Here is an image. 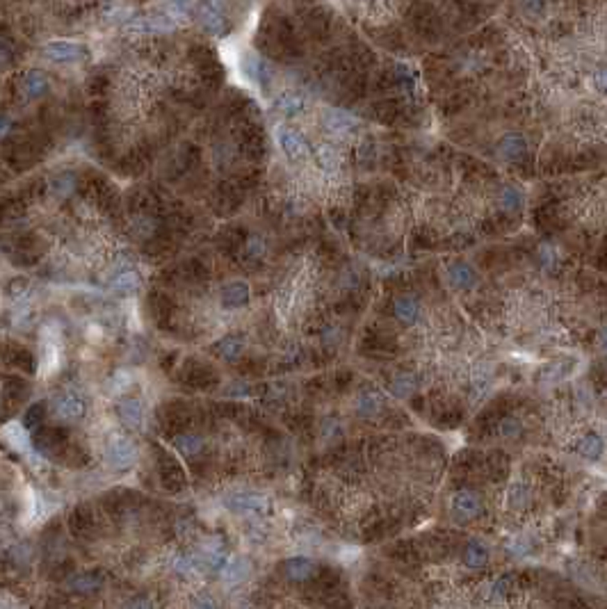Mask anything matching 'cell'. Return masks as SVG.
<instances>
[{
	"mask_svg": "<svg viewBox=\"0 0 607 609\" xmlns=\"http://www.w3.org/2000/svg\"><path fill=\"white\" fill-rule=\"evenodd\" d=\"M53 416L57 420H62V422H78V420H83L85 413H87V402L85 397L80 395L78 390H62L57 397L53 400Z\"/></svg>",
	"mask_w": 607,
	"mask_h": 609,
	"instance_id": "6da1fadb",
	"label": "cell"
},
{
	"mask_svg": "<svg viewBox=\"0 0 607 609\" xmlns=\"http://www.w3.org/2000/svg\"><path fill=\"white\" fill-rule=\"evenodd\" d=\"M126 32L130 35H162V32H174L176 21L169 14H153V16H135L130 19L126 26Z\"/></svg>",
	"mask_w": 607,
	"mask_h": 609,
	"instance_id": "7a4b0ae2",
	"label": "cell"
},
{
	"mask_svg": "<svg viewBox=\"0 0 607 609\" xmlns=\"http://www.w3.org/2000/svg\"><path fill=\"white\" fill-rule=\"evenodd\" d=\"M276 142L290 162H301V160L308 158V144H306V139L301 137L299 130H294L290 126H278L276 128Z\"/></svg>",
	"mask_w": 607,
	"mask_h": 609,
	"instance_id": "3957f363",
	"label": "cell"
},
{
	"mask_svg": "<svg viewBox=\"0 0 607 609\" xmlns=\"http://www.w3.org/2000/svg\"><path fill=\"white\" fill-rule=\"evenodd\" d=\"M450 512L459 521H473V518H478L484 512V502L475 491L462 489L450 500Z\"/></svg>",
	"mask_w": 607,
	"mask_h": 609,
	"instance_id": "277c9868",
	"label": "cell"
},
{
	"mask_svg": "<svg viewBox=\"0 0 607 609\" xmlns=\"http://www.w3.org/2000/svg\"><path fill=\"white\" fill-rule=\"evenodd\" d=\"M137 459V450L130 443L126 436H112L108 443V464L114 470H126L135 464Z\"/></svg>",
	"mask_w": 607,
	"mask_h": 609,
	"instance_id": "5b68a950",
	"label": "cell"
},
{
	"mask_svg": "<svg viewBox=\"0 0 607 609\" xmlns=\"http://www.w3.org/2000/svg\"><path fill=\"white\" fill-rule=\"evenodd\" d=\"M196 14H199L201 26L206 28L210 35H224L226 16H224V10H221V5L217 3V0H201Z\"/></svg>",
	"mask_w": 607,
	"mask_h": 609,
	"instance_id": "8992f818",
	"label": "cell"
},
{
	"mask_svg": "<svg viewBox=\"0 0 607 609\" xmlns=\"http://www.w3.org/2000/svg\"><path fill=\"white\" fill-rule=\"evenodd\" d=\"M44 53L46 57H51L55 62H76V60H83L87 55V48L76 44V41H64V39H57V41H48L44 46Z\"/></svg>",
	"mask_w": 607,
	"mask_h": 609,
	"instance_id": "52a82bcc",
	"label": "cell"
},
{
	"mask_svg": "<svg viewBox=\"0 0 607 609\" xmlns=\"http://www.w3.org/2000/svg\"><path fill=\"white\" fill-rule=\"evenodd\" d=\"M324 126L333 135H349L358 128V119L345 110H326L324 112Z\"/></svg>",
	"mask_w": 607,
	"mask_h": 609,
	"instance_id": "ba28073f",
	"label": "cell"
},
{
	"mask_svg": "<svg viewBox=\"0 0 607 609\" xmlns=\"http://www.w3.org/2000/svg\"><path fill=\"white\" fill-rule=\"evenodd\" d=\"M117 416L126 427H130V429H137V427L144 422V404H142V400H137V397L121 400L119 406H117Z\"/></svg>",
	"mask_w": 607,
	"mask_h": 609,
	"instance_id": "9c48e42d",
	"label": "cell"
},
{
	"mask_svg": "<svg viewBox=\"0 0 607 609\" xmlns=\"http://www.w3.org/2000/svg\"><path fill=\"white\" fill-rule=\"evenodd\" d=\"M231 507L233 512L242 516H258L267 512V500L262 496H256V493H240V496L233 498Z\"/></svg>",
	"mask_w": 607,
	"mask_h": 609,
	"instance_id": "30bf717a",
	"label": "cell"
},
{
	"mask_svg": "<svg viewBox=\"0 0 607 609\" xmlns=\"http://www.w3.org/2000/svg\"><path fill=\"white\" fill-rule=\"evenodd\" d=\"M315 573V562L308 557H292L283 564V575L290 582H306Z\"/></svg>",
	"mask_w": 607,
	"mask_h": 609,
	"instance_id": "8fae6325",
	"label": "cell"
},
{
	"mask_svg": "<svg viewBox=\"0 0 607 609\" xmlns=\"http://www.w3.org/2000/svg\"><path fill=\"white\" fill-rule=\"evenodd\" d=\"M384 406H386V400L379 390H363L356 397V411L361 418H375L379 416Z\"/></svg>",
	"mask_w": 607,
	"mask_h": 609,
	"instance_id": "7c38bea8",
	"label": "cell"
},
{
	"mask_svg": "<svg viewBox=\"0 0 607 609\" xmlns=\"http://www.w3.org/2000/svg\"><path fill=\"white\" fill-rule=\"evenodd\" d=\"M249 297H251V290H249V285L244 281H233V283H228L224 290H221V303H224L226 308L247 306Z\"/></svg>",
	"mask_w": 607,
	"mask_h": 609,
	"instance_id": "4fadbf2b",
	"label": "cell"
},
{
	"mask_svg": "<svg viewBox=\"0 0 607 609\" xmlns=\"http://www.w3.org/2000/svg\"><path fill=\"white\" fill-rule=\"evenodd\" d=\"M525 151H528V142H525V137L519 133L505 135L498 144V155L503 160H519Z\"/></svg>",
	"mask_w": 607,
	"mask_h": 609,
	"instance_id": "5bb4252c",
	"label": "cell"
},
{
	"mask_svg": "<svg viewBox=\"0 0 607 609\" xmlns=\"http://www.w3.org/2000/svg\"><path fill=\"white\" fill-rule=\"evenodd\" d=\"M103 587V578L96 573H76L67 580V589L73 594H94Z\"/></svg>",
	"mask_w": 607,
	"mask_h": 609,
	"instance_id": "9a60e30c",
	"label": "cell"
},
{
	"mask_svg": "<svg viewBox=\"0 0 607 609\" xmlns=\"http://www.w3.org/2000/svg\"><path fill=\"white\" fill-rule=\"evenodd\" d=\"M448 278L457 290H468V287H473L475 281H478L475 269L468 265V262H452L448 269Z\"/></svg>",
	"mask_w": 607,
	"mask_h": 609,
	"instance_id": "2e32d148",
	"label": "cell"
},
{
	"mask_svg": "<svg viewBox=\"0 0 607 609\" xmlns=\"http://www.w3.org/2000/svg\"><path fill=\"white\" fill-rule=\"evenodd\" d=\"M110 287H112V290L121 292V294L135 292L137 287H139V274H137L133 267H128V265L119 267L117 274L110 278Z\"/></svg>",
	"mask_w": 607,
	"mask_h": 609,
	"instance_id": "e0dca14e",
	"label": "cell"
},
{
	"mask_svg": "<svg viewBox=\"0 0 607 609\" xmlns=\"http://www.w3.org/2000/svg\"><path fill=\"white\" fill-rule=\"evenodd\" d=\"M464 564L468 569H484L489 564V548L478 539L468 541V546L464 548Z\"/></svg>",
	"mask_w": 607,
	"mask_h": 609,
	"instance_id": "ac0fdd59",
	"label": "cell"
},
{
	"mask_svg": "<svg viewBox=\"0 0 607 609\" xmlns=\"http://www.w3.org/2000/svg\"><path fill=\"white\" fill-rule=\"evenodd\" d=\"M578 452L582 459L587 461H598L605 452V441L598 434H585L578 441Z\"/></svg>",
	"mask_w": 607,
	"mask_h": 609,
	"instance_id": "d6986e66",
	"label": "cell"
},
{
	"mask_svg": "<svg viewBox=\"0 0 607 609\" xmlns=\"http://www.w3.org/2000/svg\"><path fill=\"white\" fill-rule=\"evenodd\" d=\"M393 313L402 324H413L418 315H420V306L413 297H397L393 303Z\"/></svg>",
	"mask_w": 607,
	"mask_h": 609,
	"instance_id": "ffe728a7",
	"label": "cell"
},
{
	"mask_svg": "<svg viewBox=\"0 0 607 609\" xmlns=\"http://www.w3.org/2000/svg\"><path fill=\"white\" fill-rule=\"evenodd\" d=\"M174 448L183 457H196L203 450V438L199 434H178L174 438Z\"/></svg>",
	"mask_w": 607,
	"mask_h": 609,
	"instance_id": "44dd1931",
	"label": "cell"
},
{
	"mask_svg": "<svg viewBox=\"0 0 607 609\" xmlns=\"http://www.w3.org/2000/svg\"><path fill=\"white\" fill-rule=\"evenodd\" d=\"M391 390L397 395V397H409L418 390V377L411 372H397L391 379Z\"/></svg>",
	"mask_w": 607,
	"mask_h": 609,
	"instance_id": "7402d4cb",
	"label": "cell"
},
{
	"mask_svg": "<svg viewBox=\"0 0 607 609\" xmlns=\"http://www.w3.org/2000/svg\"><path fill=\"white\" fill-rule=\"evenodd\" d=\"M23 89L30 98L44 96L48 92V78L42 71H28L26 78H23Z\"/></svg>",
	"mask_w": 607,
	"mask_h": 609,
	"instance_id": "603a6c76",
	"label": "cell"
},
{
	"mask_svg": "<svg viewBox=\"0 0 607 609\" xmlns=\"http://www.w3.org/2000/svg\"><path fill=\"white\" fill-rule=\"evenodd\" d=\"M276 108L283 114H299V112H304V108H306V98L297 92H285V94L278 96Z\"/></svg>",
	"mask_w": 607,
	"mask_h": 609,
	"instance_id": "cb8c5ba5",
	"label": "cell"
},
{
	"mask_svg": "<svg viewBox=\"0 0 607 609\" xmlns=\"http://www.w3.org/2000/svg\"><path fill=\"white\" fill-rule=\"evenodd\" d=\"M242 349H244V342L237 338V335H224V338L217 342L219 356L226 361H235L242 354Z\"/></svg>",
	"mask_w": 607,
	"mask_h": 609,
	"instance_id": "d4e9b609",
	"label": "cell"
},
{
	"mask_svg": "<svg viewBox=\"0 0 607 609\" xmlns=\"http://www.w3.org/2000/svg\"><path fill=\"white\" fill-rule=\"evenodd\" d=\"M315 155H317V162H320V167H322V169H326V171H336V169H338V164H340V153L336 151L333 146H329V144L317 146V149H315Z\"/></svg>",
	"mask_w": 607,
	"mask_h": 609,
	"instance_id": "484cf974",
	"label": "cell"
},
{
	"mask_svg": "<svg viewBox=\"0 0 607 609\" xmlns=\"http://www.w3.org/2000/svg\"><path fill=\"white\" fill-rule=\"evenodd\" d=\"M247 571H249V564L244 562V559H235V557H231L226 562V566L224 569H221V575H224V580L226 582H240L244 575H247Z\"/></svg>",
	"mask_w": 607,
	"mask_h": 609,
	"instance_id": "4316f807",
	"label": "cell"
},
{
	"mask_svg": "<svg viewBox=\"0 0 607 609\" xmlns=\"http://www.w3.org/2000/svg\"><path fill=\"white\" fill-rule=\"evenodd\" d=\"M512 587H514V575H503V578L491 582V587L487 589L489 591L487 598L489 600H503L512 591Z\"/></svg>",
	"mask_w": 607,
	"mask_h": 609,
	"instance_id": "83f0119b",
	"label": "cell"
},
{
	"mask_svg": "<svg viewBox=\"0 0 607 609\" xmlns=\"http://www.w3.org/2000/svg\"><path fill=\"white\" fill-rule=\"evenodd\" d=\"M171 571H174L176 575H183V578H187V575H192L196 571V559L190 557V555H174V559H171Z\"/></svg>",
	"mask_w": 607,
	"mask_h": 609,
	"instance_id": "f1b7e54d",
	"label": "cell"
},
{
	"mask_svg": "<svg viewBox=\"0 0 607 609\" xmlns=\"http://www.w3.org/2000/svg\"><path fill=\"white\" fill-rule=\"evenodd\" d=\"M73 185H76V180H73L71 174H60V176H55L51 192H53L55 199H64V196H69L73 192Z\"/></svg>",
	"mask_w": 607,
	"mask_h": 609,
	"instance_id": "f546056e",
	"label": "cell"
},
{
	"mask_svg": "<svg viewBox=\"0 0 607 609\" xmlns=\"http://www.w3.org/2000/svg\"><path fill=\"white\" fill-rule=\"evenodd\" d=\"M167 10H169V16L174 21H180V19H187V16H190V10H192V0H169V5H167Z\"/></svg>",
	"mask_w": 607,
	"mask_h": 609,
	"instance_id": "4dcf8cb0",
	"label": "cell"
},
{
	"mask_svg": "<svg viewBox=\"0 0 607 609\" xmlns=\"http://www.w3.org/2000/svg\"><path fill=\"white\" fill-rule=\"evenodd\" d=\"M512 507H525L530 502V489L525 484H514L510 489V496H507Z\"/></svg>",
	"mask_w": 607,
	"mask_h": 609,
	"instance_id": "1f68e13d",
	"label": "cell"
},
{
	"mask_svg": "<svg viewBox=\"0 0 607 609\" xmlns=\"http://www.w3.org/2000/svg\"><path fill=\"white\" fill-rule=\"evenodd\" d=\"M521 201L523 196L516 187H505V190L500 192V205H503L505 210H516L521 205Z\"/></svg>",
	"mask_w": 607,
	"mask_h": 609,
	"instance_id": "d6a6232c",
	"label": "cell"
},
{
	"mask_svg": "<svg viewBox=\"0 0 607 609\" xmlns=\"http://www.w3.org/2000/svg\"><path fill=\"white\" fill-rule=\"evenodd\" d=\"M498 432H500V436H505V438H519V436L523 434V425L516 418H505L503 422H500Z\"/></svg>",
	"mask_w": 607,
	"mask_h": 609,
	"instance_id": "836d02e7",
	"label": "cell"
},
{
	"mask_svg": "<svg viewBox=\"0 0 607 609\" xmlns=\"http://www.w3.org/2000/svg\"><path fill=\"white\" fill-rule=\"evenodd\" d=\"M190 609H219V605H217V600L212 598V596H208V594H199V596H194V598H192Z\"/></svg>",
	"mask_w": 607,
	"mask_h": 609,
	"instance_id": "e575fe53",
	"label": "cell"
},
{
	"mask_svg": "<svg viewBox=\"0 0 607 609\" xmlns=\"http://www.w3.org/2000/svg\"><path fill=\"white\" fill-rule=\"evenodd\" d=\"M121 609H155V605L149 596H135V598H130Z\"/></svg>",
	"mask_w": 607,
	"mask_h": 609,
	"instance_id": "d590c367",
	"label": "cell"
},
{
	"mask_svg": "<svg viewBox=\"0 0 607 609\" xmlns=\"http://www.w3.org/2000/svg\"><path fill=\"white\" fill-rule=\"evenodd\" d=\"M247 251H249V256L260 258L262 253H265V242H262V237H251V240L247 242Z\"/></svg>",
	"mask_w": 607,
	"mask_h": 609,
	"instance_id": "8d00e7d4",
	"label": "cell"
},
{
	"mask_svg": "<svg viewBox=\"0 0 607 609\" xmlns=\"http://www.w3.org/2000/svg\"><path fill=\"white\" fill-rule=\"evenodd\" d=\"M594 85H596L598 92H607V67L598 69L594 73Z\"/></svg>",
	"mask_w": 607,
	"mask_h": 609,
	"instance_id": "74e56055",
	"label": "cell"
},
{
	"mask_svg": "<svg viewBox=\"0 0 607 609\" xmlns=\"http://www.w3.org/2000/svg\"><path fill=\"white\" fill-rule=\"evenodd\" d=\"M525 10H528L530 14H541V10H544V0H523Z\"/></svg>",
	"mask_w": 607,
	"mask_h": 609,
	"instance_id": "f35d334b",
	"label": "cell"
},
{
	"mask_svg": "<svg viewBox=\"0 0 607 609\" xmlns=\"http://www.w3.org/2000/svg\"><path fill=\"white\" fill-rule=\"evenodd\" d=\"M598 349L607 351V326H603L601 331H598Z\"/></svg>",
	"mask_w": 607,
	"mask_h": 609,
	"instance_id": "ab89813d",
	"label": "cell"
}]
</instances>
